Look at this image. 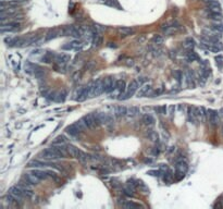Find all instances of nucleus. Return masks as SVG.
I'll return each mask as SVG.
<instances>
[{"label":"nucleus","instance_id":"1","mask_svg":"<svg viewBox=\"0 0 223 209\" xmlns=\"http://www.w3.org/2000/svg\"><path fill=\"white\" fill-rule=\"evenodd\" d=\"M138 87H139V83H138V81H136V79L132 81V82L129 84V86L126 87L125 92L119 95L118 99H119V100H126V99L131 98L134 94H135V93H136V90L138 89Z\"/></svg>","mask_w":223,"mask_h":209},{"label":"nucleus","instance_id":"2","mask_svg":"<svg viewBox=\"0 0 223 209\" xmlns=\"http://www.w3.org/2000/svg\"><path fill=\"white\" fill-rule=\"evenodd\" d=\"M83 120L85 121L86 125L88 126V129H90V130L96 129L98 125H100L101 124L99 119H98L97 113H88V115H84Z\"/></svg>","mask_w":223,"mask_h":209},{"label":"nucleus","instance_id":"3","mask_svg":"<svg viewBox=\"0 0 223 209\" xmlns=\"http://www.w3.org/2000/svg\"><path fill=\"white\" fill-rule=\"evenodd\" d=\"M27 167L29 168H45V167H51V168H54L57 169L58 165L56 163H52V162H47V161H40V160H32L27 163Z\"/></svg>","mask_w":223,"mask_h":209},{"label":"nucleus","instance_id":"4","mask_svg":"<svg viewBox=\"0 0 223 209\" xmlns=\"http://www.w3.org/2000/svg\"><path fill=\"white\" fill-rule=\"evenodd\" d=\"M39 157H41V158H44V159H47V160H54V159L59 158V156L52 150V148L51 147L44 149L43 152L39 154Z\"/></svg>","mask_w":223,"mask_h":209},{"label":"nucleus","instance_id":"5","mask_svg":"<svg viewBox=\"0 0 223 209\" xmlns=\"http://www.w3.org/2000/svg\"><path fill=\"white\" fill-rule=\"evenodd\" d=\"M208 120L210 124L212 126H217L220 123V118H219V113L216 110L212 109H209L208 110Z\"/></svg>","mask_w":223,"mask_h":209},{"label":"nucleus","instance_id":"6","mask_svg":"<svg viewBox=\"0 0 223 209\" xmlns=\"http://www.w3.org/2000/svg\"><path fill=\"white\" fill-rule=\"evenodd\" d=\"M97 117L101 124L104 125H110L113 123V118L112 115H108V113H104V112H97Z\"/></svg>","mask_w":223,"mask_h":209},{"label":"nucleus","instance_id":"7","mask_svg":"<svg viewBox=\"0 0 223 209\" xmlns=\"http://www.w3.org/2000/svg\"><path fill=\"white\" fill-rule=\"evenodd\" d=\"M51 148L58 156L59 158H65L68 152V148L64 147V145H51Z\"/></svg>","mask_w":223,"mask_h":209},{"label":"nucleus","instance_id":"8","mask_svg":"<svg viewBox=\"0 0 223 209\" xmlns=\"http://www.w3.org/2000/svg\"><path fill=\"white\" fill-rule=\"evenodd\" d=\"M104 83H106L104 93H107V94L112 93V92L115 89V87H117V81H115L114 79H112V77H107V79H104Z\"/></svg>","mask_w":223,"mask_h":209},{"label":"nucleus","instance_id":"9","mask_svg":"<svg viewBox=\"0 0 223 209\" xmlns=\"http://www.w3.org/2000/svg\"><path fill=\"white\" fill-rule=\"evenodd\" d=\"M54 60L56 61L57 64L65 65L70 60H71V57H70V54H56V56H54Z\"/></svg>","mask_w":223,"mask_h":209},{"label":"nucleus","instance_id":"10","mask_svg":"<svg viewBox=\"0 0 223 209\" xmlns=\"http://www.w3.org/2000/svg\"><path fill=\"white\" fill-rule=\"evenodd\" d=\"M207 7L210 12H221V7L218 0H208L207 1Z\"/></svg>","mask_w":223,"mask_h":209},{"label":"nucleus","instance_id":"11","mask_svg":"<svg viewBox=\"0 0 223 209\" xmlns=\"http://www.w3.org/2000/svg\"><path fill=\"white\" fill-rule=\"evenodd\" d=\"M9 193H10L11 195H13L15 198H18L19 200H21V199H23L25 196L23 195V193H22V191L19 188L18 185H15V186H12V188H9Z\"/></svg>","mask_w":223,"mask_h":209},{"label":"nucleus","instance_id":"12","mask_svg":"<svg viewBox=\"0 0 223 209\" xmlns=\"http://www.w3.org/2000/svg\"><path fill=\"white\" fill-rule=\"evenodd\" d=\"M31 173L34 174L36 178H38L39 180H46L47 178L49 177L48 173H47V171H43V170H40L39 168H35L34 170L31 171Z\"/></svg>","mask_w":223,"mask_h":209},{"label":"nucleus","instance_id":"13","mask_svg":"<svg viewBox=\"0 0 223 209\" xmlns=\"http://www.w3.org/2000/svg\"><path fill=\"white\" fill-rule=\"evenodd\" d=\"M175 170H177V171H180V172L186 173L187 170H188V165H187V162L184 161L183 159L180 160V161L175 162Z\"/></svg>","mask_w":223,"mask_h":209},{"label":"nucleus","instance_id":"14","mask_svg":"<svg viewBox=\"0 0 223 209\" xmlns=\"http://www.w3.org/2000/svg\"><path fill=\"white\" fill-rule=\"evenodd\" d=\"M151 90V85L150 84H144L143 86L140 87L138 93H137V97H144L146 95H148V93Z\"/></svg>","mask_w":223,"mask_h":209},{"label":"nucleus","instance_id":"15","mask_svg":"<svg viewBox=\"0 0 223 209\" xmlns=\"http://www.w3.org/2000/svg\"><path fill=\"white\" fill-rule=\"evenodd\" d=\"M60 33L62 34V29L61 31H59V29H51V31H49L46 34V36H45V42H49V40L56 38L57 36H59Z\"/></svg>","mask_w":223,"mask_h":209},{"label":"nucleus","instance_id":"16","mask_svg":"<svg viewBox=\"0 0 223 209\" xmlns=\"http://www.w3.org/2000/svg\"><path fill=\"white\" fill-rule=\"evenodd\" d=\"M65 132L68 134H70L71 136H77L79 134H81L82 132L76 127V125L75 124H72V125H70V126H68L66 129H65Z\"/></svg>","mask_w":223,"mask_h":209},{"label":"nucleus","instance_id":"17","mask_svg":"<svg viewBox=\"0 0 223 209\" xmlns=\"http://www.w3.org/2000/svg\"><path fill=\"white\" fill-rule=\"evenodd\" d=\"M118 31H119V33L121 35H123V36H130V35H132V34L135 33V29H132V27H126V26L119 27Z\"/></svg>","mask_w":223,"mask_h":209},{"label":"nucleus","instance_id":"18","mask_svg":"<svg viewBox=\"0 0 223 209\" xmlns=\"http://www.w3.org/2000/svg\"><path fill=\"white\" fill-rule=\"evenodd\" d=\"M114 115H117L118 118L124 117V115H127V108H126V107H124V106H119V107H115Z\"/></svg>","mask_w":223,"mask_h":209},{"label":"nucleus","instance_id":"19","mask_svg":"<svg viewBox=\"0 0 223 209\" xmlns=\"http://www.w3.org/2000/svg\"><path fill=\"white\" fill-rule=\"evenodd\" d=\"M81 47V43L79 40H73L71 43H69L68 45H64L63 46V49H68V50H73V49H79Z\"/></svg>","mask_w":223,"mask_h":209},{"label":"nucleus","instance_id":"20","mask_svg":"<svg viewBox=\"0 0 223 209\" xmlns=\"http://www.w3.org/2000/svg\"><path fill=\"white\" fill-rule=\"evenodd\" d=\"M183 46L187 50H192L195 46V40L193 39V38H191V37H188V38H186V39L184 40Z\"/></svg>","mask_w":223,"mask_h":209},{"label":"nucleus","instance_id":"21","mask_svg":"<svg viewBox=\"0 0 223 209\" xmlns=\"http://www.w3.org/2000/svg\"><path fill=\"white\" fill-rule=\"evenodd\" d=\"M115 89L119 92L120 94H122L126 90V85H125V82L123 81V79H119V81H117V87H115Z\"/></svg>","mask_w":223,"mask_h":209},{"label":"nucleus","instance_id":"22","mask_svg":"<svg viewBox=\"0 0 223 209\" xmlns=\"http://www.w3.org/2000/svg\"><path fill=\"white\" fill-rule=\"evenodd\" d=\"M34 75H35V77L38 79H43L44 76H45V71H44L43 69L40 68V67H37V65H35V69H34Z\"/></svg>","mask_w":223,"mask_h":209},{"label":"nucleus","instance_id":"23","mask_svg":"<svg viewBox=\"0 0 223 209\" xmlns=\"http://www.w3.org/2000/svg\"><path fill=\"white\" fill-rule=\"evenodd\" d=\"M74 124H75L76 127H77L81 132H84V131H86L87 129H88V126L86 125V123H85V121L83 120V118H82L81 120H79V121H76Z\"/></svg>","mask_w":223,"mask_h":209},{"label":"nucleus","instance_id":"24","mask_svg":"<svg viewBox=\"0 0 223 209\" xmlns=\"http://www.w3.org/2000/svg\"><path fill=\"white\" fill-rule=\"evenodd\" d=\"M52 59H54V52L48 51L41 58V62H44V63H50V62H52Z\"/></svg>","mask_w":223,"mask_h":209},{"label":"nucleus","instance_id":"25","mask_svg":"<svg viewBox=\"0 0 223 209\" xmlns=\"http://www.w3.org/2000/svg\"><path fill=\"white\" fill-rule=\"evenodd\" d=\"M66 148H68V152L70 154V156H72V157L76 158L77 152H79V148H76L74 145H71V144H69L68 146H66Z\"/></svg>","mask_w":223,"mask_h":209},{"label":"nucleus","instance_id":"26","mask_svg":"<svg viewBox=\"0 0 223 209\" xmlns=\"http://www.w3.org/2000/svg\"><path fill=\"white\" fill-rule=\"evenodd\" d=\"M66 143V138L63 135H59L52 141V145H64Z\"/></svg>","mask_w":223,"mask_h":209},{"label":"nucleus","instance_id":"27","mask_svg":"<svg viewBox=\"0 0 223 209\" xmlns=\"http://www.w3.org/2000/svg\"><path fill=\"white\" fill-rule=\"evenodd\" d=\"M138 113H139V108H138V107H135V106H133V107H131V108L127 109V115H129V117H131V118H134V117H136Z\"/></svg>","mask_w":223,"mask_h":209},{"label":"nucleus","instance_id":"28","mask_svg":"<svg viewBox=\"0 0 223 209\" xmlns=\"http://www.w3.org/2000/svg\"><path fill=\"white\" fill-rule=\"evenodd\" d=\"M188 120L191 121L192 123H196L197 121V118H196V115H195V112H194V107H188Z\"/></svg>","mask_w":223,"mask_h":209},{"label":"nucleus","instance_id":"29","mask_svg":"<svg viewBox=\"0 0 223 209\" xmlns=\"http://www.w3.org/2000/svg\"><path fill=\"white\" fill-rule=\"evenodd\" d=\"M209 18L214 20L217 22H220L223 19V15L221 14V12H210L209 13Z\"/></svg>","mask_w":223,"mask_h":209},{"label":"nucleus","instance_id":"30","mask_svg":"<svg viewBox=\"0 0 223 209\" xmlns=\"http://www.w3.org/2000/svg\"><path fill=\"white\" fill-rule=\"evenodd\" d=\"M143 122L146 124V125H152L155 123V119L151 117L150 115H145L143 117Z\"/></svg>","mask_w":223,"mask_h":209},{"label":"nucleus","instance_id":"31","mask_svg":"<svg viewBox=\"0 0 223 209\" xmlns=\"http://www.w3.org/2000/svg\"><path fill=\"white\" fill-rule=\"evenodd\" d=\"M123 207H125V208H130V209H136V208H143V206L139 205V204H136V203H133V202H126Z\"/></svg>","mask_w":223,"mask_h":209},{"label":"nucleus","instance_id":"32","mask_svg":"<svg viewBox=\"0 0 223 209\" xmlns=\"http://www.w3.org/2000/svg\"><path fill=\"white\" fill-rule=\"evenodd\" d=\"M187 58H188V60L189 61H195V60H199V57H198V54L193 50H189L188 51V54H187Z\"/></svg>","mask_w":223,"mask_h":209},{"label":"nucleus","instance_id":"33","mask_svg":"<svg viewBox=\"0 0 223 209\" xmlns=\"http://www.w3.org/2000/svg\"><path fill=\"white\" fill-rule=\"evenodd\" d=\"M147 136L151 142L158 141V134H157V132H155V131H149L147 134Z\"/></svg>","mask_w":223,"mask_h":209},{"label":"nucleus","instance_id":"34","mask_svg":"<svg viewBox=\"0 0 223 209\" xmlns=\"http://www.w3.org/2000/svg\"><path fill=\"white\" fill-rule=\"evenodd\" d=\"M173 178H174V174H173L171 171H169L168 170V173H166L164 174V178H163V180H164V182L166 183H171L173 181Z\"/></svg>","mask_w":223,"mask_h":209},{"label":"nucleus","instance_id":"35","mask_svg":"<svg viewBox=\"0 0 223 209\" xmlns=\"http://www.w3.org/2000/svg\"><path fill=\"white\" fill-rule=\"evenodd\" d=\"M152 44H155V45H161L163 43V37L160 36V35H155V36L152 37V39H151Z\"/></svg>","mask_w":223,"mask_h":209},{"label":"nucleus","instance_id":"36","mask_svg":"<svg viewBox=\"0 0 223 209\" xmlns=\"http://www.w3.org/2000/svg\"><path fill=\"white\" fill-rule=\"evenodd\" d=\"M65 96H66V93H65L64 90H62L61 93L58 94V96L56 97V100L59 101V102H63L65 100Z\"/></svg>","mask_w":223,"mask_h":209},{"label":"nucleus","instance_id":"37","mask_svg":"<svg viewBox=\"0 0 223 209\" xmlns=\"http://www.w3.org/2000/svg\"><path fill=\"white\" fill-rule=\"evenodd\" d=\"M211 29H212L213 31L218 32V33H222L223 32V25L222 24H218V23H216V24H213V25L211 26Z\"/></svg>","mask_w":223,"mask_h":209},{"label":"nucleus","instance_id":"38","mask_svg":"<svg viewBox=\"0 0 223 209\" xmlns=\"http://www.w3.org/2000/svg\"><path fill=\"white\" fill-rule=\"evenodd\" d=\"M216 63L217 65H218V68H222L223 67V56H218V57H216Z\"/></svg>","mask_w":223,"mask_h":209},{"label":"nucleus","instance_id":"39","mask_svg":"<svg viewBox=\"0 0 223 209\" xmlns=\"http://www.w3.org/2000/svg\"><path fill=\"white\" fill-rule=\"evenodd\" d=\"M200 109H202V122H205L206 117H208V111L204 107H200Z\"/></svg>","mask_w":223,"mask_h":209},{"label":"nucleus","instance_id":"40","mask_svg":"<svg viewBox=\"0 0 223 209\" xmlns=\"http://www.w3.org/2000/svg\"><path fill=\"white\" fill-rule=\"evenodd\" d=\"M160 173H162L161 170H159V171H157V170H150V171L147 172V174H150V175H154V177H159Z\"/></svg>","mask_w":223,"mask_h":209},{"label":"nucleus","instance_id":"41","mask_svg":"<svg viewBox=\"0 0 223 209\" xmlns=\"http://www.w3.org/2000/svg\"><path fill=\"white\" fill-rule=\"evenodd\" d=\"M159 169L161 170L162 172H166V171H168V170H169V168H168V165H164V163H160V165H159Z\"/></svg>","mask_w":223,"mask_h":209},{"label":"nucleus","instance_id":"42","mask_svg":"<svg viewBox=\"0 0 223 209\" xmlns=\"http://www.w3.org/2000/svg\"><path fill=\"white\" fill-rule=\"evenodd\" d=\"M47 173H48V175L50 178H52V179H54V180H57L58 177H57V174H56V172H54V171H51V170H47Z\"/></svg>","mask_w":223,"mask_h":209},{"label":"nucleus","instance_id":"43","mask_svg":"<svg viewBox=\"0 0 223 209\" xmlns=\"http://www.w3.org/2000/svg\"><path fill=\"white\" fill-rule=\"evenodd\" d=\"M174 75H175V77H177V81H179V82H181V79H182V77H183V74H182V72H181V71H177V72L174 73Z\"/></svg>","mask_w":223,"mask_h":209},{"label":"nucleus","instance_id":"44","mask_svg":"<svg viewBox=\"0 0 223 209\" xmlns=\"http://www.w3.org/2000/svg\"><path fill=\"white\" fill-rule=\"evenodd\" d=\"M158 110H159V113H161V115H166L167 107L166 106H161V107H159L158 108Z\"/></svg>","mask_w":223,"mask_h":209},{"label":"nucleus","instance_id":"45","mask_svg":"<svg viewBox=\"0 0 223 209\" xmlns=\"http://www.w3.org/2000/svg\"><path fill=\"white\" fill-rule=\"evenodd\" d=\"M163 92V88H159L158 90H155L152 94H151V96H158V95H160Z\"/></svg>","mask_w":223,"mask_h":209},{"label":"nucleus","instance_id":"46","mask_svg":"<svg viewBox=\"0 0 223 209\" xmlns=\"http://www.w3.org/2000/svg\"><path fill=\"white\" fill-rule=\"evenodd\" d=\"M159 152H160V150L158 149V147H155L154 149H152V152H151V154L154 156H157V155H159Z\"/></svg>","mask_w":223,"mask_h":209},{"label":"nucleus","instance_id":"47","mask_svg":"<svg viewBox=\"0 0 223 209\" xmlns=\"http://www.w3.org/2000/svg\"><path fill=\"white\" fill-rule=\"evenodd\" d=\"M174 110H175V107H174L173 104L172 106H170L169 107V113L170 115H173V113H174Z\"/></svg>","mask_w":223,"mask_h":209},{"label":"nucleus","instance_id":"48","mask_svg":"<svg viewBox=\"0 0 223 209\" xmlns=\"http://www.w3.org/2000/svg\"><path fill=\"white\" fill-rule=\"evenodd\" d=\"M137 81H138V83H139V84H143L144 82H146V81H147V79H146V77H140V79H138Z\"/></svg>","mask_w":223,"mask_h":209},{"label":"nucleus","instance_id":"49","mask_svg":"<svg viewBox=\"0 0 223 209\" xmlns=\"http://www.w3.org/2000/svg\"><path fill=\"white\" fill-rule=\"evenodd\" d=\"M41 54V50H40V49H36V50H34L32 52L33 56H34V54Z\"/></svg>","mask_w":223,"mask_h":209},{"label":"nucleus","instance_id":"50","mask_svg":"<svg viewBox=\"0 0 223 209\" xmlns=\"http://www.w3.org/2000/svg\"><path fill=\"white\" fill-rule=\"evenodd\" d=\"M1 1H8V2H15V1H22V0H1Z\"/></svg>","mask_w":223,"mask_h":209},{"label":"nucleus","instance_id":"51","mask_svg":"<svg viewBox=\"0 0 223 209\" xmlns=\"http://www.w3.org/2000/svg\"><path fill=\"white\" fill-rule=\"evenodd\" d=\"M221 133H222L223 135V123H222V125H221Z\"/></svg>","mask_w":223,"mask_h":209},{"label":"nucleus","instance_id":"52","mask_svg":"<svg viewBox=\"0 0 223 209\" xmlns=\"http://www.w3.org/2000/svg\"><path fill=\"white\" fill-rule=\"evenodd\" d=\"M205 1H206V2H207V1H208V0H205Z\"/></svg>","mask_w":223,"mask_h":209}]
</instances>
